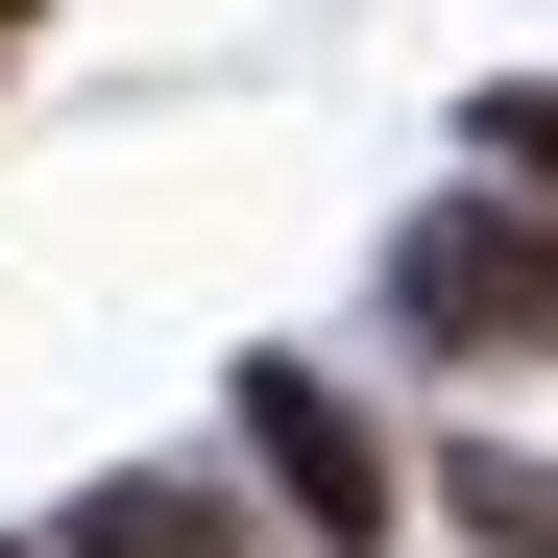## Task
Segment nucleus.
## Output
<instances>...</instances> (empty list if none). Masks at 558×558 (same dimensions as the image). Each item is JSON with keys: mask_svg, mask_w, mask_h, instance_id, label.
<instances>
[{"mask_svg": "<svg viewBox=\"0 0 558 558\" xmlns=\"http://www.w3.org/2000/svg\"><path fill=\"white\" fill-rule=\"evenodd\" d=\"M437 534L461 558H558V461L534 437H437Z\"/></svg>", "mask_w": 558, "mask_h": 558, "instance_id": "obj_4", "label": "nucleus"}, {"mask_svg": "<svg viewBox=\"0 0 558 558\" xmlns=\"http://www.w3.org/2000/svg\"><path fill=\"white\" fill-rule=\"evenodd\" d=\"M73 558H267V510L219 486V461H122V486L73 510Z\"/></svg>", "mask_w": 558, "mask_h": 558, "instance_id": "obj_3", "label": "nucleus"}, {"mask_svg": "<svg viewBox=\"0 0 558 558\" xmlns=\"http://www.w3.org/2000/svg\"><path fill=\"white\" fill-rule=\"evenodd\" d=\"M486 170H510V195H558V73H486Z\"/></svg>", "mask_w": 558, "mask_h": 558, "instance_id": "obj_5", "label": "nucleus"}, {"mask_svg": "<svg viewBox=\"0 0 558 558\" xmlns=\"http://www.w3.org/2000/svg\"><path fill=\"white\" fill-rule=\"evenodd\" d=\"M0 25H25V0H0Z\"/></svg>", "mask_w": 558, "mask_h": 558, "instance_id": "obj_7", "label": "nucleus"}, {"mask_svg": "<svg viewBox=\"0 0 558 558\" xmlns=\"http://www.w3.org/2000/svg\"><path fill=\"white\" fill-rule=\"evenodd\" d=\"M243 486L292 510L316 558H389V510H413V461L364 437V389H316V364H243Z\"/></svg>", "mask_w": 558, "mask_h": 558, "instance_id": "obj_2", "label": "nucleus"}, {"mask_svg": "<svg viewBox=\"0 0 558 558\" xmlns=\"http://www.w3.org/2000/svg\"><path fill=\"white\" fill-rule=\"evenodd\" d=\"M0 558H73V534H0Z\"/></svg>", "mask_w": 558, "mask_h": 558, "instance_id": "obj_6", "label": "nucleus"}, {"mask_svg": "<svg viewBox=\"0 0 558 558\" xmlns=\"http://www.w3.org/2000/svg\"><path fill=\"white\" fill-rule=\"evenodd\" d=\"M389 292H413V340H461V364H558V195H437V219L389 243Z\"/></svg>", "mask_w": 558, "mask_h": 558, "instance_id": "obj_1", "label": "nucleus"}]
</instances>
